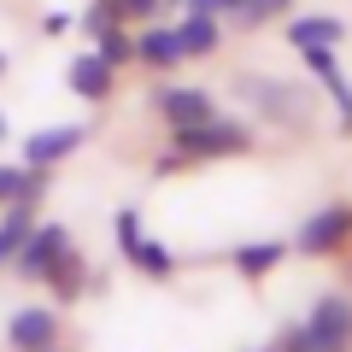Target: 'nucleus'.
I'll return each instance as SVG.
<instances>
[{
	"label": "nucleus",
	"mask_w": 352,
	"mask_h": 352,
	"mask_svg": "<svg viewBox=\"0 0 352 352\" xmlns=\"http://www.w3.org/2000/svg\"><path fill=\"white\" fill-rule=\"evenodd\" d=\"M235 94L276 129H311L317 124V88L305 82H282V76H258V71H241L235 76Z\"/></svg>",
	"instance_id": "nucleus-1"
},
{
	"label": "nucleus",
	"mask_w": 352,
	"mask_h": 352,
	"mask_svg": "<svg viewBox=\"0 0 352 352\" xmlns=\"http://www.w3.org/2000/svg\"><path fill=\"white\" fill-rule=\"evenodd\" d=\"M252 129L241 124V118H200V124L188 129H170V153L176 159H229V153H247L252 147Z\"/></svg>",
	"instance_id": "nucleus-2"
},
{
	"label": "nucleus",
	"mask_w": 352,
	"mask_h": 352,
	"mask_svg": "<svg viewBox=\"0 0 352 352\" xmlns=\"http://www.w3.org/2000/svg\"><path fill=\"white\" fill-rule=\"evenodd\" d=\"M346 241H352V206L346 200H329V206H317V212L300 223L294 247H300L305 258H329V252H340Z\"/></svg>",
	"instance_id": "nucleus-3"
},
{
	"label": "nucleus",
	"mask_w": 352,
	"mask_h": 352,
	"mask_svg": "<svg viewBox=\"0 0 352 352\" xmlns=\"http://www.w3.org/2000/svg\"><path fill=\"white\" fill-rule=\"evenodd\" d=\"M65 247H71V229H65V223H30V235L18 241V252H12V276L41 282V276H47V264L59 258Z\"/></svg>",
	"instance_id": "nucleus-4"
},
{
	"label": "nucleus",
	"mask_w": 352,
	"mask_h": 352,
	"mask_svg": "<svg viewBox=\"0 0 352 352\" xmlns=\"http://www.w3.org/2000/svg\"><path fill=\"white\" fill-rule=\"evenodd\" d=\"M153 112L164 118V129H188V124H200V118H212L217 106H212L206 88L176 82V88H159V94H153Z\"/></svg>",
	"instance_id": "nucleus-5"
},
{
	"label": "nucleus",
	"mask_w": 352,
	"mask_h": 352,
	"mask_svg": "<svg viewBox=\"0 0 352 352\" xmlns=\"http://www.w3.org/2000/svg\"><path fill=\"white\" fill-rule=\"evenodd\" d=\"M65 82H71V94L76 100H112L118 94V65H106L100 53H76L71 65H65Z\"/></svg>",
	"instance_id": "nucleus-6"
},
{
	"label": "nucleus",
	"mask_w": 352,
	"mask_h": 352,
	"mask_svg": "<svg viewBox=\"0 0 352 352\" xmlns=\"http://www.w3.org/2000/svg\"><path fill=\"white\" fill-rule=\"evenodd\" d=\"M59 340V311L53 305H24V311H12V323H6V346L12 352H41Z\"/></svg>",
	"instance_id": "nucleus-7"
},
{
	"label": "nucleus",
	"mask_w": 352,
	"mask_h": 352,
	"mask_svg": "<svg viewBox=\"0 0 352 352\" xmlns=\"http://www.w3.org/2000/svg\"><path fill=\"white\" fill-rule=\"evenodd\" d=\"M88 141L82 124H53V129H36V135L24 141V164H41V170H53V164H65L76 147Z\"/></svg>",
	"instance_id": "nucleus-8"
},
{
	"label": "nucleus",
	"mask_w": 352,
	"mask_h": 352,
	"mask_svg": "<svg viewBox=\"0 0 352 352\" xmlns=\"http://www.w3.org/2000/svg\"><path fill=\"white\" fill-rule=\"evenodd\" d=\"M88 276H94V270H88V258L76 252V241H71V247H65L59 258L47 264V276H41V282H47L53 305H76V300L88 294Z\"/></svg>",
	"instance_id": "nucleus-9"
},
{
	"label": "nucleus",
	"mask_w": 352,
	"mask_h": 352,
	"mask_svg": "<svg viewBox=\"0 0 352 352\" xmlns=\"http://www.w3.org/2000/svg\"><path fill=\"white\" fill-rule=\"evenodd\" d=\"M305 329L335 340V346H352V300L346 294H317L311 311H305Z\"/></svg>",
	"instance_id": "nucleus-10"
},
{
	"label": "nucleus",
	"mask_w": 352,
	"mask_h": 352,
	"mask_svg": "<svg viewBox=\"0 0 352 352\" xmlns=\"http://www.w3.org/2000/svg\"><path fill=\"white\" fill-rule=\"evenodd\" d=\"M176 30V47H182V59H206V53H217V18L212 12H200V6H188V18L182 24H170Z\"/></svg>",
	"instance_id": "nucleus-11"
},
{
	"label": "nucleus",
	"mask_w": 352,
	"mask_h": 352,
	"mask_svg": "<svg viewBox=\"0 0 352 352\" xmlns=\"http://www.w3.org/2000/svg\"><path fill=\"white\" fill-rule=\"evenodd\" d=\"M135 59L141 65H153V71H170V65H182V47H176V30L170 24H141V36H135Z\"/></svg>",
	"instance_id": "nucleus-12"
},
{
	"label": "nucleus",
	"mask_w": 352,
	"mask_h": 352,
	"mask_svg": "<svg viewBox=\"0 0 352 352\" xmlns=\"http://www.w3.org/2000/svg\"><path fill=\"white\" fill-rule=\"evenodd\" d=\"M340 36H346V24L335 12H305L288 24V47H340Z\"/></svg>",
	"instance_id": "nucleus-13"
},
{
	"label": "nucleus",
	"mask_w": 352,
	"mask_h": 352,
	"mask_svg": "<svg viewBox=\"0 0 352 352\" xmlns=\"http://www.w3.org/2000/svg\"><path fill=\"white\" fill-rule=\"evenodd\" d=\"M282 258H288V247H282V241H252V247H235V270H241L247 282H264Z\"/></svg>",
	"instance_id": "nucleus-14"
},
{
	"label": "nucleus",
	"mask_w": 352,
	"mask_h": 352,
	"mask_svg": "<svg viewBox=\"0 0 352 352\" xmlns=\"http://www.w3.org/2000/svg\"><path fill=\"white\" fill-rule=\"evenodd\" d=\"M30 223H36V206H30V200H12V206H0V264H12L18 241L30 235Z\"/></svg>",
	"instance_id": "nucleus-15"
},
{
	"label": "nucleus",
	"mask_w": 352,
	"mask_h": 352,
	"mask_svg": "<svg viewBox=\"0 0 352 352\" xmlns=\"http://www.w3.org/2000/svg\"><path fill=\"white\" fill-rule=\"evenodd\" d=\"M124 264H129V270H141V276H153V282H170L176 276V258L159 247V241H147V235L135 241V252H129Z\"/></svg>",
	"instance_id": "nucleus-16"
},
{
	"label": "nucleus",
	"mask_w": 352,
	"mask_h": 352,
	"mask_svg": "<svg viewBox=\"0 0 352 352\" xmlns=\"http://www.w3.org/2000/svg\"><path fill=\"white\" fill-rule=\"evenodd\" d=\"M94 53H100L106 65H129V59H135V36H129V24L94 30Z\"/></svg>",
	"instance_id": "nucleus-17"
},
{
	"label": "nucleus",
	"mask_w": 352,
	"mask_h": 352,
	"mask_svg": "<svg viewBox=\"0 0 352 352\" xmlns=\"http://www.w3.org/2000/svg\"><path fill=\"white\" fill-rule=\"evenodd\" d=\"M276 352H352V346H335V340L311 335L305 323H294V329H282V335H276Z\"/></svg>",
	"instance_id": "nucleus-18"
},
{
	"label": "nucleus",
	"mask_w": 352,
	"mask_h": 352,
	"mask_svg": "<svg viewBox=\"0 0 352 352\" xmlns=\"http://www.w3.org/2000/svg\"><path fill=\"white\" fill-rule=\"evenodd\" d=\"M288 12V0H241V12H235V24H270V18H282Z\"/></svg>",
	"instance_id": "nucleus-19"
},
{
	"label": "nucleus",
	"mask_w": 352,
	"mask_h": 352,
	"mask_svg": "<svg viewBox=\"0 0 352 352\" xmlns=\"http://www.w3.org/2000/svg\"><path fill=\"white\" fill-rule=\"evenodd\" d=\"M112 235H118V252L129 258V252H135V241H141V212H135V206H124V212L112 217Z\"/></svg>",
	"instance_id": "nucleus-20"
},
{
	"label": "nucleus",
	"mask_w": 352,
	"mask_h": 352,
	"mask_svg": "<svg viewBox=\"0 0 352 352\" xmlns=\"http://www.w3.org/2000/svg\"><path fill=\"white\" fill-rule=\"evenodd\" d=\"M106 24H124V18H118V6H112V0H88V12H82V30L94 36V30H106Z\"/></svg>",
	"instance_id": "nucleus-21"
},
{
	"label": "nucleus",
	"mask_w": 352,
	"mask_h": 352,
	"mask_svg": "<svg viewBox=\"0 0 352 352\" xmlns=\"http://www.w3.org/2000/svg\"><path fill=\"white\" fill-rule=\"evenodd\" d=\"M24 170L30 164H0V206H12L24 194Z\"/></svg>",
	"instance_id": "nucleus-22"
},
{
	"label": "nucleus",
	"mask_w": 352,
	"mask_h": 352,
	"mask_svg": "<svg viewBox=\"0 0 352 352\" xmlns=\"http://www.w3.org/2000/svg\"><path fill=\"white\" fill-rule=\"evenodd\" d=\"M112 6H118V18H124V24H147L164 0H112Z\"/></svg>",
	"instance_id": "nucleus-23"
},
{
	"label": "nucleus",
	"mask_w": 352,
	"mask_h": 352,
	"mask_svg": "<svg viewBox=\"0 0 352 352\" xmlns=\"http://www.w3.org/2000/svg\"><path fill=\"white\" fill-rule=\"evenodd\" d=\"M59 30H71V12H47L41 18V36H59Z\"/></svg>",
	"instance_id": "nucleus-24"
},
{
	"label": "nucleus",
	"mask_w": 352,
	"mask_h": 352,
	"mask_svg": "<svg viewBox=\"0 0 352 352\" xmlns=\"http://www.w3.org/2000/svg\"><path fill=\"white\" fill-rule=\"evenodd\" d=\"M0 76H6V53H0Z\"/></svg>",
	"instance_id": "nucleus-25"
},
{
	"label": "nucleus",
	"mask_w": 352,
	"mask_h": 352,
	"mask_svg": "<svg viewBox=\"0 0 352 352\" xmlns=\"http://www.w3.org/2000/svg\"><path fill=\"white\" fill-rule=\"evenodd\" d=\"M0 141H6V118H0Z\"/></svg>",
	"instance_id": "nucleus-26"
},
{
	"label": "nucleus",
	"mask_w": 352,
	"mask_h": 352,
	"mask_svg": "<svg viewBox=\"0 0 352 352\" xmlns=\"http://www.w3.org/2000/svg\"><path fill=\"white\" fill-rule=\"evenodd\" d=\"M164 6H182V0H164Z\"/></svg>",
	"instance_id": "nucleus-27"
},
{
	"label": "nucleus",
	"mask_w": 352,
	"mask_h": 352,
	"mask_svg": "<svg viewBox=\"0 0 352 352\" xmlns=\"http://www.w3.org/2000/svg\"><path fill=\"white\" fill-rule=\"evenodd\" d=\"M41 352H59V346H41Z\"/></svg>",
	"instance_id": "nucleus-28"
},
{
	"label": "nucleus",
	"mask_w": 352,
	"mask_h": 352,
	"mask_svg": "<svg viewBox=\"0 0 352 352\" xmlns=\"http://www.w3.org/2000/svg\"><path fill=\"white\" fill-rule=\"evenodd\" d=\"M264 352H276V346H264Z\"/></svg>",
	"instance_id": "nucleus-29"
}]
</instances>
